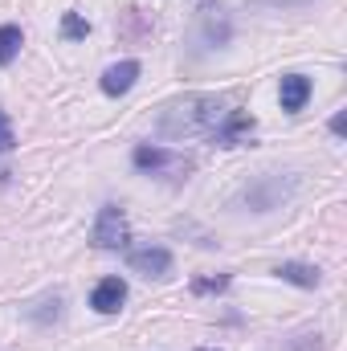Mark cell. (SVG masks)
I'll return each mask as SVG.
<instances>
[{
  "label": "cell",
  "instance_id": "obj_1",
  "mask_svg": "<svg viewBox=\"0 0 347 351\" xmlns=\"http://www.w3.org/2000/svg\"><path fill=\"white\" fill-rule=\"evenodd\" d=\"M229 98L221 94H184L164 106L160 114V135L164 139H192V135H217V127L229 119Z\"/></svg>",
  "mask_w": 347,
  "mask_h": 351
},
{
  "label": "cell",
  "instance_id": "obj_2",
  "mask_svg": "<svg viewBox=\"0 0 347 351\" xmlns=\"http://www.w3.org/2000/svg\"><path fill=\"white\" fill-rule=\"evenodd\" d=\"M290 192H294V180H282V176L265 172V176H254V180L237 192V204H246V208H254V213H270V208H278Z\"/></svg>",
  "mask_w": 347,
  "mask_h": 351
},
{
  "label": "cell",
  "instance_id": "obj_3",
  "mask_svg": "<svg viewBox=\"0 0 347 351\" xmlns=\"http://www.w3.org/2000/svg\"><path fill=\"white\" fill-rule=\"evenodd\" d=\"M90 241H94V250H106V254L127 250V241H131L127 213H123L119 204H102V208H98V221H94V229H90Z\"/></svg>",
  "mask_w": 347,
  "mask_h": 351
},
{
  "label": "cell",
  "instance_id": "obj_4",
  "mask_svg": "<svg viewBox=\"0 0 347 351\" xmlns=\"http://www.w3.org/2000/svg\"><path fill=\"white\" fill-rule=\"evenodd\" d=\"M196 29H200V41H204L208 49H221V45H229V37H233V21H229L225 4H213V0H204V4L196 8Z\"/></svg>",
  "mask_w": 347,
  "mask_h": 351
},
{
  "label": "cell",
  "instance_id": "obj_5",
  "mask_svg": "<svg viewBox=\"0 0 347 351\" xmlns=\"http://www.w3.org/2000/svg\"><path fill=\"white\" fill-rule=\"evenodd\" d=\"M131 164L139 168V172H152V176H160V172H188V160H176L168 147H156V143H139L135 152H131Z\"/></svg>",
  "mask_w": 347,
  "mask_h": 351
},
{
  "label": "cell",
  "instance_id": "obj_6",
  "mask_svg": "<svg viewBox=\"0 0 347 351\" xmlns=\"http://www.w3.org/2000/svg\"><path fill=\"white\" fill-rule=\"evenodd\" d=\"M127 265L143 278H164L172 269V254L164 245H139V250H127Z\"/></svg>",
  "mask_w": 347,
  "mask_h": 351
},
{
  "label": "cell",
  "instance_id": "obj_7",
  "mask_svg": "<svg viewBox=\"0 0 347 351\" xmlns=\"http://www.w3.org/2000/svg\"><path fill=\"white\" fill-rule=\"evenodd\" d=\"M135 82H139V62H135V58H123V62L106 66V70H102V78H98V86H102L106 98H123Z\"/></svg>",
  "mask_w": 347,
  "mask_h": 351
},
{
  "label": "cell",
  "instance_id": "obj_8",
  "mask_svg": "<svg viewBox=\"0 0 347 351\" xmlns=\"http://www.w3.org/2000/svg\"><path fill=\"white\" fill-rule=\"evenodd\" d=\"M123 302H127V282H123V278H102V282L90 290V306H94L98 315H119Z\"/></svg>",
  "mask_w": 347,
  "mask_h": 351
},
{
  "label": "cell",
  "instance_id": "obj_9",
  "mask_svg": "<svg viewBox=\"0 0 347 351\" xmlns=\"http://www.w3.org/2000/svg\"><path fill=\"white\" fill-rule=\"evenodd\" d=\"M311 78L307 74H282V82H278V102H282V110L286 114H298L307 102H311Z\"/></svg>",
  "mask_w": 347,
  "mask_h": 351
},
{
  "label": "cell",
  "instance_id": "obj_10",
  "mask_svg": "<svg viewBox=\"0 0 347 351\" xmlns=\"http://www.w3.org/2000/svg\"><path fill=\"white\" fill-rule=\"evenodd\" d=\"M62 315H66V294H62V290H49V294H41L37 302L25 306V319L37 323V327H49V323H58Z\"/></svg>",
  "mask_w": 347,
  "mask_h": 351
},
{
  "label": "cell",
  "instance_id": "obj_11",
  "mask_svg": "<svg viewBox=\"0 0 347 351\" xmlns=\"http://www.w3.org/2000/svg\"><path fill=\"white\" fill-rule=\"evenodd\" d=\"M274 278H282V282H290V286H302V290H319V286H323V269H319V265H307V262L274 265Z\"/></svg>",
  "mask_w": 347,
  "mask_h": 351
},
{
  "label": "cell",
  "instance_id": "obj_12",
  "mask_svg": "<svg viewBox=\"0 0 347 351\" xmlns=\"http://www.w3.org/2000/svg\"><path fill=\"white\" fill-rule=\"evenodd\" d=\"M21 45H25L21 25H0V66H8V62L21 53Z\"/></svg>",
  "mask_w": 347,
  "mask_h": 351
},
{
  "label": "cell",
  "instance_id": "obj_13",
  "mask_svg": "<svg viewBox=\"0 0 347 351\" xmlns=\"http://www.w3.org/2000/svg\"><path fill=\"white\" fill-rule=\"evenodd\" d=\"M62 37H66V41H86L90 37V21L86 16H78V12H66V16H62Z\"/></svg>",
  "mask_w": 347,
  "mask_h": 351
},
{
  "label": "cell",
  "instance_id": "obj_14",
  "mask_svg": "<svg viewBox=\"0 0 347 351\" xmlns=\"http://www.w3.org/2000/svg\"><path fill=\"white\" fill-rule=\"evenodd\" d=\"M229 290V274H217V278H196L192 282V294H221Z\"/></svg>",
  "mask_w": 347,
  "mask_h": 351
},
{
  "label": "cell",
  "instance_id": "obj_15",
  "mask_svg": "<svg viewBox=\"0 0 347 351\" xmlns=\"http://www.w3.org/2000/svg\"><path fill=\"white\" fill-rule=\"evenodd\" d=\"M290 351H327V343H323V335H319V331H307V335H294Z\"/></svg>",
  "mask_w": 347,
  "mask_h": 351
},
{
  "label": "cell",
  "instance_id": "obj_16",
  "mask_svg": "<svg viewBox=\"0 0 347 351\" xmlns=\"http://www.w3.org/2000/svg\"><path fill=\"white\" fill-rule=\"evenodd\" d=\"M12 147H16V131H12V119L0 110V156L12 152Z\"/></svg>",
  "mask_w": 347,
  "mask_h": 351
},
{
  "label": "cell",
  "instance_id": "obj_17",
  "mask_svg": "<svg viewBox=\"0 0 347 351\" xmlns=\"http://www.w3.org/2000/svg\"><path fill=\"white\" fill-rule=\"evenodd\" d=\"M261 4H282V8H302V4H315V0H261Z\"/></svg>",
  "mask_w": 347,
  "mask_h": 351
}]
</instances>
